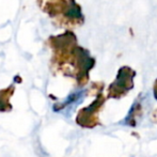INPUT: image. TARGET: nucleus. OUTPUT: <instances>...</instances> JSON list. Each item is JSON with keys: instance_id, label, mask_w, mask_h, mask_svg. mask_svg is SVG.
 <instances>
[{"instance_id": "obj_1", "label": "nucleus", "mask_w": 157, "mask_h": 157, "mask_svg": "<svg viewBox=\"0 0 157 157\" xmlns=\"http://www.w3.org/2000/svg\"><path fill=\"white\" fill-rule=\"evenodd\" d=\"M135 76V72H132L128 67H122L120 70L116 81L109 88V97L120 98L121 96L125 95L134 87L132 78Z\"/></svg>"}, {"instance_id": "obj_2", "label": "nucleus", "mask_w": 157, "mask_h": 157, "mask_svg": "<svg viewBox=\"0 0 157 157\" xmlns=\"http://www.w3.org/2000/svg\"><path fill=\"white\" fill-rule=\"evenodd\" d=\"M103 103L104 98L101 96H98L89 107H86L85 109L80 110L78 117H77V123L81 126H88V127L95 126V124L97 123L96 114L98 110L101 109V106L103 105Z\"/></svg>"}, {"instance_id": "obj_3", "label": "nucleus", "mask_w": 157, "mask_h": 157, "mask_svg": "<svg viewBox=\"0 0 157 157\" xmlns=\"http://www.w3.org/2000/svg\"><path fill=\"white\" fill-rule=\"evenodd\" d=\"M83 96H85V91H79V92H76V93H73L71 94L63 103H60L58 105H55L54 109L56 111H60L62 109H65V108L70 107V106H73V105H76V104L80 103L82 101Z\"/></svg>"}, {"instance_id": "obj_4", "label": "nucleus", "mask_w": 157, "mask_h": 157, "mask_svg": "<svg viewBox=\"0 0 157 157\" xmlns=\"http://www.w3.org/2000/svg\"><path fill=\"white\" fill-rule=\"evenodd\" d=\"M141 105L138 101L132 106V109L128 112L127 118L125 119V124H127L128 126H136L137 124V120L140 118L141 113H142V110H141Z\"/></svg>"}, {"instance_id": "obj_5", "label": "nucleus", "mask_w": 157, "mask_h": 157, "mask_svg": "<svg viewBox=\"0 0 157 157\" xmlns=\"http://www.w3.org/2000/svg\"><path fill=\"white\" fill-rule=\"evenodd\" d=\"M154 95H155V98L157 99V80L155 82V86H154Z\"/></svg>"}]
</instances>
